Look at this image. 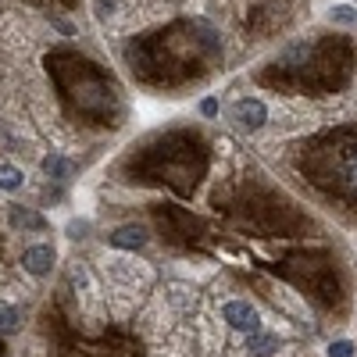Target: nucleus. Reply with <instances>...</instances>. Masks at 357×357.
Listing matches in <instances>:
<instances>
[{
	"mask_svg": "<svg viewBox=\"0 0 357 357\" xmlns=\"http://www.w3.org/2000/svg\"><path fill=\"white\" fill-rule=\"evenodd\" d=\"M22 264H25L29 275H47L50 264H54V250H50V247H29V250L22 254Z\"/></svg>",
	"mask_w": 357,
	"mask_h": 357,
	"instance_id": "obj_4",
	"label": "nucleus"
},
{
	"mask_svg": "<svg viewBox=\"0 0 357 357\" xmlns=\"http://www.w3.org/2000/svg\"><path fill=\"white\" fill-rule=\"evenodd\" d=\"M329 357H354V343L350 340H340L329 347Z\"/></svg>",
	"mask_w": 357,
	"mask_h": 357,
	"instance_id": "obj_11",
	"label": "nucleus"
},
{
	"mask_svg": "<svg viewBox=\"0 0 357 357\" xmlns=\"http://www.w3.org/2000/svg\"><path fill=\"white\" fill-rule=\"evenodd\" d=\"M232 118H236V126H240V129H261V126L268 122V107H264L261 100L243 97V100H236Z\"/></svg>",
	"mask_w": 357,
	"mask_h": 357,
	"instance_id": "obj_1",
	"label": "nucleus"
},
{
	"mask_svg": "<svg viewBox=\"0 0 357 357\" xmlns=\"http://www.w3.org/2000/svg\"><path fill=\"white\" fill-rule=\"evenodd\" d=\"M43 172H47L50 178H68V175L75 172V165H72V161H65L61 154H50V158L43 161Z\"/></svg>",
	"mask_w": 357,
	"mask_h": 357,
	"instance_id": "obj_7",
	"label": "nucleus"
},
{
	"mask_svg": "<svg viewBox=\"0 0 357 357\" xmlns=\"http://www.w3.org/2000/svg\"><path fill=\"white\" fill-rule=\"evenodd\" d=\"M347 186H350V193H354V200H357V165H350V178H347Z\"/></svg>",
	"mask_w": 357,
	"mask_h": 357,
	"instance_id": "obj_14",
	"label": "nucleus"
},
{
	"mask_svg": "<svg viewBox=\"0 0 357 357\" xmlns=\"http://www.w3.org/2000/svg\"><path fill=\"white\" fill-rule=\"evenodd\" d=\"M107 240H111V247H118V250H139V247L146 243V229H143V225H122V229H114Z\"/></svg>",
	"mask_w": 357,
	"mask_h": 357,
	"instance_id": "obj_3",
	"label": "nucleus"
},
{
	"mask_svg": "<svg viewBox=\"0 0 357 357\" xmlns=\"http://www.w3.org/2000/svg\"><path fill=\"white\" fill-rule=\"evenodd\" d=\"M279 347H282L279 336H268V333H257V329L247 336V350H250V354H272V350H279Z\"/></svg>",
	"mask_w": 357,
	"mask_h": 357,
	"instance_id": "obj_6",
	"label": "nucleus"
},
{
	"mask_svg": "<svg viewBox=\"0 0 357 357\" xmlns=\"http://www.w3.org/2000/svg\"><path fill=\"white\" fill-rule=\"evenodd\" d=\"M114 4H118V0H97V11H100V15L107 18V15L114 11Z\"/></svg>",
	"mask_w": 357,
	"mask_h": 357,
	"instance_id": "obj_13",
	"label": "nucleus"
},
{
	"mask_svg": "<svg viewBox=\"0 0 357 357\" xmlns=\"http://www.w3.org/2000/svg\"><path fill=\"white\" fill-rule=\"evenodd\" d=\"M329 18H333V22H343V25H354V22H357V11L347 8V4H340V8H333Z\"/></svg>",
	"mask_w": 357,
	"mask_h": 357,
	"instance_id": "obj_10",
	"label": "nucleus"
},
{
	"mask_svg": "<svg viewBox=\"0 0 357 357\" xmlns=\"http://www.w3.org/2000/svg\"><path fill=\"white\" fill-rule=\"evenodd\" d=\"M11 225L15 229H29V232H43L47 229V218L29 211V207H11Z\"/></svg>",
	"mask_w": 357,
	"mask_h": 357,
	"instance_id": "obj_5",
	"label": "nucleus"
},
{
	"mask_svg": "<svg viewBox=\"0 0 357 357\" xmlns=\"http://www.w3.org/2000/svg\"><path fill=\"white\" fill-rule=\"evenodd\" d=\"M15 329H18V311L0 307V333H15Z\"/></svg>",
	"mask_w": 357,
	"mask_h": 357,
	"instance_id": "obj_9",
	"label": "nucleus"
},
{
	"mask_svg": "<svg viewBox=\"0 0 357 357\" xmlns=\"http://www.w3.org/2000/svg\"><path fill=\"white\" fill-rule=\"evenodd\" d=\"M200 114H207V118H215V114H218V100H215V97H207V100L200 104Z\"/></svg>",
	"mask_w": 357,
	"mask_h": 357,
	"instance_id": "obj_12",
	"label": "nucleus"
},
{
	"mask_svg": "<svg viewBox=\"0 0 357 357\" xmlns=\"http://www.w3.org/2000/svg\"><path fill=\"white\" fill-rule=\"evenodd\" d=\"M22 183L25 178H22V172L15 165H0V190H18Z\"/></svg>",
	"mask_w": 357,
	"mask_h": 357,
	"instance_id": "obj_8",
	"label": "nucleus"
},
{
	"mask_svg": "<svg viewBox=\"0 0 357 357\" xmlns=\"http://www.w3.org/2000/svg\"><path fill=\"white\" fill-rule=\"evenodd\" d=\"M350 165H357V151H354V161H350Z\"/></svg>",
	"mask_w": 357,
	"mask_h": 357,
	"instance_id": "obj_15",
	"label": "nucleus"
},
{
	"mask_svg": "<svg viewBox=\"0 0 357 357\" xmlns=\"http://www.w3.org/2000/svg\"><path fill=\"white\" fill-rule=\"evenodd\" d=\"M222 318L232 325V329H243V333H254L257 329V311L247 301H229L222 307Z\"/></svg>",
	"mask_w": 357,
	"mask_h": 357,
	"instance_id": "obj_2",
	"label": "nucleus"
}]
</instances>
